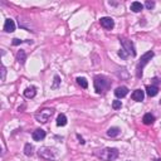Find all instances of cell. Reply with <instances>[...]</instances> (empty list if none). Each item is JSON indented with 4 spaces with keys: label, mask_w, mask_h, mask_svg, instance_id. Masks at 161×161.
Masks as SVG:
<instances>
[{
    "label": "cell",
    "mask_w": 161,
    "mask_h": 161,
    "mask_svg": "<svg viewBox=\"0 0 161 161\" xmlns=\"http://www.w3.org/2000/svg\"><path fill=\"white\" fill-rule=\"evenodd\" d=\"M97 157H99L102 161H113L118 157V150L116 148H111V147H105L102 150H98L94 152Z\"/></svg>",
    "instance_id": "obj_1"
},
{
    "label": "cell",
    "mask_w": 161,
    "mask_h": 161,
    "mask_svg": "<svg viewBox=\"0 0 161 161\" xmlns=\"http://www.w3.org/2000/svg\"><path fill=\"white\" fill-rule=\"evenodd\" d=\"M93 85H94V89H96V92L98 94H101V93H105L107 89L110 88L111 82L105 76H96V77H94V81H93Z\"/></svg>",
    "instance_id": "obj_2"
},
{
    "label": "cell",
    "mask_w": 161,
    "mask_h": 161,
    "mask_svg": "<svg viewBox=\"0 0 161 161\" xmlns=\"http://www.w3.org/2000/svg\"><path fill=\"white\" fill-rule=\"evenodd\" d=\"M53 115H54V110L53 108H42L35 113V120L40 123H47Z\"/></svg>",
    "instance_id": "obj_3"
},
{
    "label": "cell",
    "mask_w": 161,
    "mask_h": 161,
    "mask_svg": "<svg viewBox=\"0 0 161 161\" xmlns=\"http://www.w3.org/2000/svg\"><path fill=\"white\" fill-rule=\"evenodd\" d=\"M152 57H154V52H152V50L146 52L145 54L141 57V61L139 62V64H137V68H136V74H137V77H139V78H141V77H142V70H144L145 65L151 61Z\"/></svg>",
    "instance_id": "obj_4"
},
{
    "label": "cell",
    "mask_w": 161,
    "mask_h": 161,
    "mask_svg": "<svg viewBox=\"0 0 161 161\" xmlns=\"http://www.w3.org/2000/svg\"><path fill=\"white\" fill-rule=\"evenodd\" d=\"M38 155L40 157H43L45 160H54L58 156V151L56 150L54 147H49V146H44V147H40Z\"/></svg>",
    "instance_id": "obj_5"
},
{
    "label": "cell",
    "mask_w": 161,
    "mask_h": 161,
    "mask_svg": "<svg viewBox=\"0 0 161 161\" xmlns=\"http://www.w3.org/2000/svg\"><path fill=\"white\" fill-rule=\"evenodd\" d=\"M120 42H121V45H122V49L127 53L128 56H131V57H135L136 56V50H135V45H134V43L131 40H128V39H125V38H122V39H120Z\"/></svg>",
    "instance_id": "obj_6"
},
{
    "label": "cell",
    "mask_w": 161,
    "mask_h": 161,
    "mask_svg": "<svg viewBox=\"0 0 161 161\" xmlns=\"http://www.w3.org/2000/svg\"><path fill=\"white\" fill-rule=\"evenodd\" d=\"M101 25H102L105 29H112L113 27H115V22H113L112 18L110 16H103V18H101Z\"/></svg>",
    "instance_id": "obj_7"
},
{
    "label": "cell",
    "mask_w": 161,
    "mask_h": 161,
    "mask_svg": "<svg viewBox=\"0 0 161 161\" xmlns=\"http://www.w3.org/2000/svg\"><path fill=\"white\" fill-rule=\"evenodd\" d=\"M32 137H33L34 141H42V140H44L45 139V131L42 130V128H37L32 134Z\"/></svg>",
    "instance_id": "obj_8"
},
{
    "label": "cell",
    "mask_w": 161,
    "mask_h": 161,
    "mask_svg": "<svg viewBox=\"0 0 161 161\" xmlns=\"http://www.w3.org/2000/svg\"><path fill=\"white\" fill-rule=\"evenodd\" d=\"M127 93H128V88L125 87V86L117 87V88L115 89V96H116L117 98H123V97H126Z\"/></svg>",
    "instance_id": "obj_9"
},
{
    "label": "cell",
    "mask_w": 161,
    "mask_h": 161,
    "mask_svg": "<svg viewBox=\"0 0 161 161\" xmlns=\"http://www.w3.org/2000/svg\"><path fill=\"white\" fill-rule=\"evenodd\" d=\"M4 30L7 32V33H13L15 30V23H14V20H11V19H7V20H5Z\"/></svg>",
    "instance_id": "obj_10"
},
{
    "label": "cell",
    "mask_w": 161,
    "mask_h": 161,
    "mask_svg": "<svg viewBox=\"0 0 161 161\" xmlns=\"http://www.w3.org/2000/svg\"><path fill=\"white\" fill-rule=\"evenodd\" d=\"M144 97H145V93L142 89H136V91H134V93H132V99L137 101V102L144 101Z\"/></svg>",
    "instance_id": "obj_11"
},
{
    "label": "cell",
    "mask_w": 161,
    "mask_h": 161,
    "mask_svg": "<svg viewBox=\"0 0 161 161\" xmlns=\"http://www.w3.org/2000/svg\"><path fill=\"white\" fill-rule=\"evenodd\" d=\"M35 94H37V88H35L34 86L28 87L25 91H24V96H25L27 98H34Z\"/></svg>",
    "instance_id": "obj_12"
},
{
    "label": "cell",
    "mask_w": 161,
    "mask_h": 161,
    "mask_svg": "<svg viewBox=\"0 0 161 161\" xmlns=\"http://www.w3.org/2000/svg\"><path fill=\"white\" fill-rule=\"evenodd\" d=\"M146 93L148 97H155L159 93V87L157 86H147L146 87Z\"/></svg>",
    "instance_id": "obj_13"
},
{
    "label": "cell",
    "mask_w": 161,
    "mask_h": 161,
    "mask_svg": "<svg viewBox=\"0 0 161 161\" xmlns=\"http://www.w3.org/2000/svg\"><path fill=\"white\" fill-rule=\"evenodd\" d=\"M16 61L19 62L20 64H24L25 61H27V54H25V52L24 50H19L16 53Z\"/></svg>",
    "instance_id": "obj_14"
},
{
    "label": "cell",
    "mask_w": 161,
    "mask_h": 161,
    "mask_svg": "<svg viewBox=\"0 0 161 161\" xmlns=\"http://www.w3.org/2000/svg\"><path fill=\"white\" fill-rule=\"evenodd\" d=\"M142 122H144L145 125H152L155 122V116L151 115V113H146V115L144 116V118H142Z\"/></svg>",
    "instance_id": "obj_15"
},
{
    "label": "cell",
    "mask_w": 161,
    "mask_h": 161,
    "mask_svg": "<svg viewBox=\"0 0 161 161\" xmlns=\"http://www.w3.org/2000/svg\"><path fill=\"white\" fill-rule=\"evenodd\" d=\"M142 9H144V5L139 1H134L132 4H131V10H132L134 13H140Z\"/></svg>",
    "instance_id": "obj_16"
},
{
    "label": "cell",
    "mask_w": 161,
    "mask_h": 161,
    "mask_svg": "<svg viewBox=\"0 0 161 161\" xmlns=\"http://www.w3.org/2000/svg\"><path fill=\"white\" fill-rule=\"evenodd\" d=\"M120 132H121V130L118 127H111V128H108V131H107V136L116 137V136L120 135Z\"/></svg>",
    "instance_id": "obj_17"
},
{
    "label": "cell",
    "mask_w": 161,
    "mask_h": 161,
    "mask_svg": "<svg viewBox=\"0 0 161 161\" xmlns=\"http://www.w3.org/2000/svg\"><path fill=\"white\" fill-rule=\"evenodd\" d=\"M57 125L58 126H65L67 125V117L63 113H61L58 117H57Z\"/></svg>",
    "instance_id": "obj_18"
},
{
    "label": "cell",
    "mask_w": 161,
    "mask_h": 161,
    "mask_svg": "<svg viewBox=\"0 0 161 161\" xmlns=\"http://www.w3.org/2000/svg\"><path fill=\"white\" fill-rule=\"evenodd\" d=\"M33 151H34L33 145H30V144H25V146H24V154L27 155V156H32V155H33Z\"/></svg>",
    "instance_id": "obj_19"
},
{
    "label": "cell",
    "mask_w": 161,
    "mask_h": 161,
    "mask_svg": "<svg viewBox=\"0 0 161 161\" xmlns=\"http://www.w3.org/2000/svg\"><path fill=\"white\" fill-rule=\"evenodd\" d=\"M77 83H78L82 88H87L88 87V82H87L86 78H83V77H78V78H77Z\"/></svg>",
    "instance_id": "obj_20"
},
{
    "label": "cell",
    "mask_w": 161,
    "mask_h": 161,
    "mask_svg": "<svg viewBox=\"0 0 161 161\" xmlns=\"http://www.w3.org/2000/svg\"><path fill=\"white\" fill-rule=\"evenodd\" d=\"M122 107V103H121V101H117V99H115L112 102V108L113 110H120Z\"/></svg>",
    "instance_id": "obj_21"
},
{
    "label": "cell",
    "mask_w": 161,
    "mask_h": 161,
    "mask_svg": "<svg viewBox=\"0 0 161 161\" xmlns=\"http://www.w3.org/2000/svg\"><path fill=\"white\" fill-rule=\"evenodd\" d=\"M59 85H61V77L54 76V82H53V85H52V88H58Z\"/></svg>",
    "instance_id": "obj_22"
},
{
    "label": "cell",
    "mask_w": 161,
    "mask_h": 161,
    "mask_svg": "<svg viewBox=\"0 0 161 161\" xmlns=\"http://www.w3.org/2000/svg\"><path fill=\"white\" fill-rule=\"evenodd\" d=\"M118 56H120V57H121L122 59H127V58L130 57V56H128V54H127V53H126V52H125L123 49H120V52H118Z\"/></svg>",
    "instance_id": "obj_23"
},
{
    "label": "cell",
    "mask_w": 161,
    "mask_h": 161,
    "mask_svg": "<svg viewBox=\"0 0 161 161\" xmlns=\"http://www.w3.org/2000/svg\"><path fill=\"white\" fill-rule=\"evenodd\" d=\"M145 7H146L148 10H151V9L155 8V3H154V1H150V0H147L146 4H145Z\"/></svg>",
    "instance_id": "obj_24"
},
{
    "label": "cell",
    "mask_w": 161,
    "mask_h": 161,
    "mask_svg": "<svg viewBox=\"0 0 161 161\" xmlns=\"http://www.w3.org/2000/svg\"><path fill=\"white\" fill-rule=\"evenodd\" d=\"M5 74H7V69L4 65H1V81H5Z\"/></svg>",
    "instance_id": "obj_25"
},
{
    "label": "cell",
    "mask_w": 161,
    "mask_h": 161,
    "mask_svg": "<svg viewBox=\"0 0 161 161\" xmlns=\"http://www.w3.org/2000/svg\"><path fill=\"white\" fill-rule=\"evenodd\" d=\"M24 40H20V39H18V38H15V39H13V45H19V44H22Z\"/></svg>",
    "instance_id": "obj_26"
},
{
    "label": "cell",
    "mask_w": 161,
    "mask_h": 161,
    "mask_svg": "<svg viewBox=\"0 0 161 161\" xmlns=\"http://www.w3.org/2000/svg\"><path fill=\"white\" fill-rule=\"evenodd\" d=\"M77 137H78V140H79V142H81V144H82V145H83V144H85V140H83V139H82V137H81L79 135H77Z\"/></svg>",
    "instance_id": "obj_27"
},
{
    "label": "cell",
    "mask_w": 161,
    "mask_h": 161,
    "mask_svg": "<svg viewBox=\"0 0 161 161\" xmlns=\"http://www.w3.org/2000/svg\"><path fill=\"white\" fill-rule=\"evenodd\" d=\"M155 161H161V160H160V159H156V160H155Z\"/></svg>",
    "instance_id": "obj_28"
},
{
    "label": "cell",
    "mask_w": 161,
    "mask_h": 161,
    "mask_svg": "<svg viewBox=\"0 0 161 161\" xmlns=\"http://www.w3.org/2000/svg\"><path fill=\"white\" fill-rule=\"evenodd\" d=\"M160 105H161V99H160Z\"/></svg>",
    "instance_id": "obj_29"
}]
</instances>
